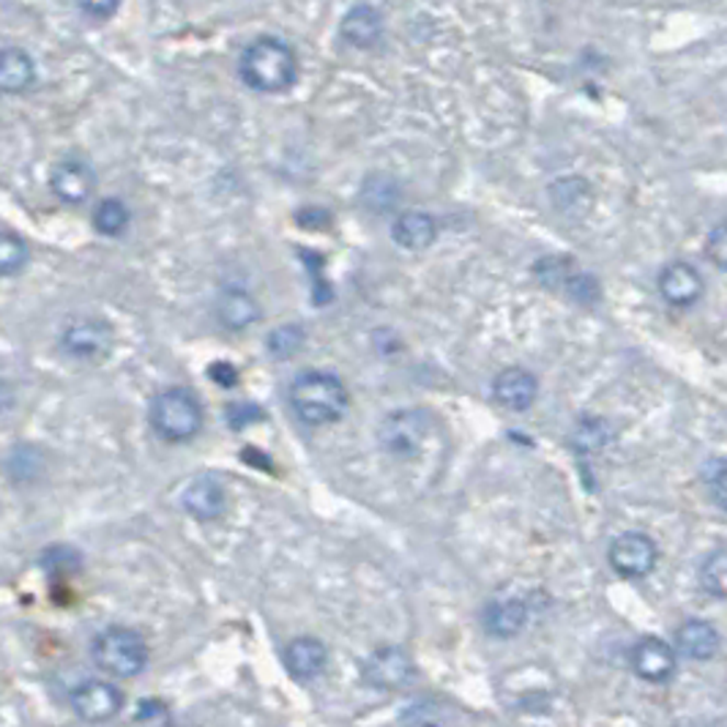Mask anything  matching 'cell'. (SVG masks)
I'll use <instances>...</instances> for the list:
<instances>
[{
  "label": "cell",
  "instance_id": "7a4b0ae2",
  "mask_svg": "<svg viewBox=\"0 0 727 727\" xmlns=\"http://www.w3.org/2000/svg\"><path fill=\"white\" fill-rule=\"evenodd\" d=\"M291 408L304 424L326 427L334 424L348 410V388L334 372L307 370L293 377Z\"/></svg>",
  "mask_w": 727,
  "mask_h": 727
},
{
  "label": "cell",
  "instance_id": "cb8c5ba5",
  "mask_svg": "<svg viewBox=\"0 0 727 727\" xmlns=\"http://www.w3.org/2000/svg\"><path fill=\"white\" fill-rule=\"evenodd\" d=\"M27 258H31V249H27L25 238L5 230L3 238H0V271H3V276L20 274L27 265Z\"/></svg>",
  "mask_w": 727,
  "mask_h": 727
},
{
  "label": "cell",
  "instance_id": "5b68a950",
  "mask_svg": "<svg viewBox=\"0 0 727 727\" xmlns=\"http://www.w3.org/2000/svg\"><path fill=\"white\" fill-rule=\"evenodd\" d=\"M432 430V419L421 408H399L391 410L377 424V443L386 454L397 459L416 457L427 443Z\"/></svg>",
  "mask_w": 727,
  "mask_h": 727
},
{
  "label": "cell",
  "instance_id": "8fae6325",
  "mask_svg": "<svg viewBox=\"0 0 727 727\" xmlns=\"http://www.w3.org/2000/svg\"><path fill=\"white\" fill-rule=\"evenodd\" d=\"M659 293L670 307H695L703 298V276L686 260H673L659 271Z\"/></svg>",
  "mask_w": 727,
  "mask_h": 727
},
{
  "label": "cell",
  "instance_id": "ac0fdd59",
  "mask_svg": "<svg viewBox=\"0 0 727 727\" xmlns=\"http://www.w3.org/2000/svg\"><path fill=\"white\" fill-rule=\"evenodd\" d=\"M438 236L435 219L424 211H408L399 214L391 225V238L397 247L408 249V252H421V249L432 247Z\"/></svg>",
  "mask_w": 727,
  "mask_h": 727
},
{
  "label": "cell",
  "instance_id": "4316f807",
  "mask_svg": "<svg viewBox=\"0 0 727 727\" xmlns=\"http://www.w3.org/2000/svg\"><path fill=\"white\" fill-rule=\"evenodd\" d=\"M304 331L298 326H282L269 337V351L274 359H291L302 348Z\"/></svg>",
  "mask_w": 727,
  "mask_h": 727
},
{
  "label": "cell",
  "instance_id": "e0dca14e",
  "mask_svg": "<svg viewBox=\"0 0 727 727\" xmlns=\"http://www.w3.org/2000/svg\"><path fill=\"white\" fill-rule=\"evenodd\" d=\"M529 618H531L529 604H525L523 599L514 597L498 599V602L487 604V610L481 613V624H485L487 635L503 637V640L518 637L520 632L529 626Z\"/></svg>",
  "mask_w": 727,
  "mask_h": 727
},
{
  "label": "cell",
  "instance_id": "9c48e42d",
  "mask_svg": "<svg viewBox=\"0 0 727 727\" xmlns=\"http://www.w3.org/2000/svg\"><path fill=\"white\" fill-rule=\"evenodd\" d=\"M49 189L66 205H82L96 189V173L82 157H64L49 173Z\"/></svg>",
  "mask_w": 727,
  "mask_h": 727
},
{
  "label": "cell",
  "instance_id": "5bb4252c",
  "mask_svg": "<svg viewBox=\"0 0 727 727\" xmlns=\"http://www.w3.org/2000/svg\"><path fill=\"white\" fill-rule=\"evenodd\" d=\"M113 342V329L104 320H75V323L66 326V331L60 334V345L69 356L77 359H91L96 353H104Z\"/></svg>",
  "mask_w": 727,
  "mask_h": 727
},
{
  "label": "cell",
  "instance_id": "4dcf8cb0",
  "mask_svg": "<svg viewBox=\"0 0 727 727\" xmlns=\"http://www.w3.org/2000/svg\"><path fill=\"white\" fill-rule=\"evenodd\" d=\"M82 14H91L93 20H110V16L118 11V3L110 0V3H80Z\"/></svg>",
  "mask_w": 727,
  "mask_h": 727
},
{
  "label": "cell",
  "instance_id": "484cf974",
  "mask_svg": "<svg viewBox=\"0 0 727 727\" xmlns=\"http://www.w3.org/2000/svg\"><path fill=\"white\" fill-rule=\"evenodd\" d=\"M42 566L49 575H75L82 566V558L75 547H49L42 555Z\"/></svg>",
  "mask_w": 727,
  "mask_h": 727
},
{
  "label": "cell",
  "instance_id": "603a6c76",
  "mask_svg": "<svg viewBox=\"0 0 727 727\" xmlns=\"http://www.w3.org/2000/svg\"><path fill=\"white\" fill-rule=\"evenodd\" d=\"M701 586L708 597L727 599V549H714L701 566Z\"/></svg>",
  "mask_w": 727,
  "mask_h": 727
},
{
  "label": "cell",
  "instance_id": "83f0119b",
  "mask_svg": "<svg viewBox=\"0 0 727 727\" xmlns=\"http://www.w3.org/2000/svg\"><path fill=\"white\" fill-rule=\"evenodd\" d=\"M402 725L405 727H443L446 725V717H443V708L438 703H416L410 706L408 712L402 714Z\"/></svg>",
  "mask_w": 727,
  "mask_h": 727
},
{
  "label": "cell",
  "instance_id": "3957f363",
  "mask_svg": "<svg viewBox=\"0 0 727 727\" xmlns=\"http://www.w3.org/2000/svg\"><path fill=\"white\" fill-rule=\"evenodd\" d=\"M91 657L96 668H102L107 675L115 679H135L143 670L148 668V651L146 637L129 626H110V629L99 632L96 640L91 646Z\"/></svg>",
  "mask_w": 727,
  "mask_h": 727
},
{
  "label": "cell",
  "instance_id": "30bf717a",
  "mask_svg": "<svg viewBox=\"0 0 727 727\" xmlns=\"http://www.w3.org/2000/svg\"><path fill=\"white\" fill-rule=\"evenodd\" d=\"M632 670L640 675L648 684H664L675 675L679 668V654L670 643L659 640V637H640L632 648Z\"/></svg>",
  "mask_w": 727,
  "mask_h": 727
},
{
  "label": "cell",
  "instance_id": "d4e9b609",
  "mask_svg": "<svg viewBox=\"0 0 727 727\" xmlns=\"http://www.w3.org/2000/svg\"><path fill=\"white\" fill-rule=\"evenodd\" d=\"M701 479L706 485L708 496L717 503L723 512H727V459L725 457H712L701 470Z\"/></svg>",
  "mask_w": 727,
  "mask_h": 727
},
{
  "label": "cell",
  "instance_id": "8992f818",
  "mask_svg": "<svg viewBox=\"0 0 727 727\" xmlns=\"http://www.w3.org/2000/svg\"><path fill=\"white\" fill-rule=\"evenodd\" d=\"M69 706L77 714V719L88 725L113 723L124 712V692L113 681L88 679L71 690Z\"/></svg>",
  "mask_w": 727,
  "mask_h": 727
},
{
  "label": "cell",
  "instance_id": "277c9868",
  "mask_svg": "<svg viewBox=\"0 0 727 727\" xmlns=\"http://www.w3.org/2000/svg\"><path fill=\"white\" fill-rule=\"evenodd\" d=\"M148 421L162 441L186 443L203 430V405L189 388H164L151 399Z\"/></svg>",
  "mask_w": 727,
  "mask_h": 727
},
{
  "label": "cell",
  "instance_id": "1f68e13d",
  "mask_svg": "<svg viewBox=\"0 0 727 727\" xmlns=\"http://www.w3.org/2000/svg\"><path fill=\"white\" fill-rule=\"evenodd\" d=\"M211 380L221 383V386H232L238 380V370L230 364H214L211 366Z\"/></svg>",
  "mask_w": 727,
  "mask_h": 727
},
{
  "label": "cell",
  "instance_id": "ffe728a7",
  "mask_svg": "<svg viewBox=\"0 0 727 727\" xmlns=\"http://www.w3.org/2000/svg\"><path fill=\"white\" fill-rule=\"evenodd\" d=\"M36 80L33 58L20 47H5L0 53V86L5 93H22Z\"/></svg>",
  "mask_w": 727,
  "mask_h": 727
},
{
  "label": "cell",
  "instance_id": "7402d4cb",
  "mask_svg": "<svg viewBox=\"0 0 727 727\" xmlns=\"http://www.w3.org/2000/svg\"><path fill=\"white\" fill-rule=\"evenodd\" d=\"M93 230L102 232V236L115 238L129 227V208H126L121 200L107 197L93 208Z\"/></svg>",
  "mask_w": 727,
  "mask_h": 727
},
{
  "label": "cell",
  "instance_id": "ba28073f",
  "mask_svg": "<svg viewBox=\"0 0 727 727\" xmlns=\"http://www.w3.org/2000/svg\"><path fill=\"white\" fill-rule=\"evenodd\" d=\"M362 679L383 692L402 690L413 679V659L399 646H380L364 659Z\"/></svg>",
  "mask_w": 727,
  "mask_h": 727
},
{
  "label": "cell",
  "instance_id": "6da1fadb",
  "mask_svg": "<svg viewBox=\"0 0 727 727\" xmlns=\"http://www.w3.org/2000/svg\"><path fill=\"white\" fill-rule=\"evenodd\" d=\"M243 86L258 93H282L298 80V58L287 42L276 36H258L238 58Z\"/></svg>",
  "mask_w": 727,
  "mask_h": 727
},
{
  "label": "cell",
  "instance_id": "9a60e30c",
  "mask_svg": "<svg viewBox=\"0 0 727 727\" xmlns=\"http://www.w3.org/2000/svg\"><path fill=\"white\" fill-rule=\"evenodd\" d=\"M282 662H285V670L296 681H313L329 664V648L318 637H296V640L285 646Z\"/></svg>",
  "mask_w": 727,
  "mask_h": 727
},
{
  "label": "cell",
  "instance_id": "d6986e66",
  "mask_svg": "<svg viewBox=\"0 0 727 727\" xmlns=\"http://www.w3.org/2000/svg\"><path fill=\"white\" fill-rule=\"evenodd\" d=\"M342 36L353 47L370 49L383 38V14L375 5H353L342 20Z\"/></svg>",
  "mask_w": 727,
  "mask_h": 727
},
{
  "label": "cell",
  "instance_id": "44dd1931",
  "mask_svg": "<svg viewBox=\"0 0 727 727\" xmlns=\"http://www.w3.org/2000/svg\"><path fill=\"white\" fill-rule=\"evenodd\" d=\"M216 315L230 331H241L260 318V307L247 291H225L216 302Z\"/></svg>",
  "mask_w": 727,
  "mask_h": 727
},
{
  "label": "cell",
  "instance_id": "f1b7e54d",
  "mask_svg": "<svg viewBox=\"0 0 727 727\" xmlns=\"http://www.w3.org/2000/svg\"><path fill=\"white\" fill-rule=\"evenodd\" d=\"M610 441V430L602 419H588L582 421L580 430L575 435V446L582 452H593V448L604 446Z\"/></svg>",
  "mask_w": 727,
  "mask_h": 727
},
{
  "label": "cell",
  "instance_id": "4fadbf2b",
  "mask_svg": "<svg viewBox=\"0 0 727 727\" xmlns=\"http://www.w3.org/2000/svg\"><path fill=\"white\" fill-rule=\"evenodd\" d=\"M181 503L194 520H200V523H214L227 509L225 487H221V481L214 479V476H200V479L189 481L181 496Z\"/></svg>",
  "mask_w": 727,
  "mask_h": 727
},
{
  "label": "cell",
  "instance_id": "f546056e",
  "mask_svg": "<svg viewBox=\"0 0 727 727\" xmlns=\"http://www.w3.org/2000/svg\"><path fill=\"white\" fill-rule=\"evenodd\" d=\"M706 254L719 271H727V221H719L717 227H712L706 238Z\"/></svg>",
  "mask_w": 727,
  "mask_h": 727
},
{
  "label": "cell",
  "instance_id": "52a82bcc",
  "mask_svg": "<svg viewBox=\"0 0 727 727\" xmlns=\"http://www.w3.org/2000/svg\"><path fill=\"white\" fill-rule=\"evenodd\" d=\"M607 560L615 575L626 577V580H640V577L651 575L654 566H657V542L643 531H626V534L613 539V545L607 549Z\"/></svg>",
  "mask_w": 727,
  "mask_h": 727
},
{
  "label": "cell",
  "instance_id": "7c38bea8",
  "mask_svg": "<svg viewBox=\"0 0 727 727\" xmlns=\"http://www.w3.org/2000/svg\"><path fill=\"white\" fill-rule=\"evenodd\" d=\"M492 397L501 408L523 413L539 397V380H536L534 372L523 370V366H509V370L498 372L496 380H492Z\"/></svg>",
  "mask_w": 727,
  "mask_h": 727
},
{
  "label": "cell",
  "instance_id": "2e32d148",
  "mask_svg": "<svg viewBox=\"0 0 727 727\" xmlns=\"http://www.w3.org/2000/svg\"><path fill=\"white\" fill-rule=\"evenodd\" d=\"M719 646H723V637H719L717 626L708 621L690 618L675 629V648L681 657L692 659V662H708L717 657Z\"/></svg>",
  "mask_w": 727,
  "mask_h": 727
}]
</instances>
